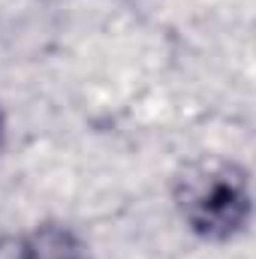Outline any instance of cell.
Wrapping results in <instances>:
<instances>
[{"label": "cell", "mask_w": 256, "mask_h": 259, "mask_svg": "<svg viewBox=\"0 0 256 259\" xmlns=\"http://www.w3.org/2000/svg\"><path fill=\"white\" fill-rule=\"evenodd\" d=\"M15 259H91V253L66 226H39L15 244Z\"/></svg>", "instance_id": "2"}, {"label": "cell", "mask_w": 256, "mask_h": 259, "mask_svg": "<svg viewBox=\"0 0 256 259\" xmlns=\"http://www.w3.org/2000/svg\"><path fill=\"white\" fill-rule=\"evenodd\" d=\"M0 127H3V121H0Z\"/></svg>", "instance_id": "3"}, {"label": "cell", "mask_w": 256, "mask_h": 259, "mask_svg": "<svg viewBox=\"0 0 256 259\" xmlns=\"http://www.w3.org/2000/svg\"><path fill=\"white\" fill-rule=\"evenodd\" d=\"M181 220L205 241H229L250 220L247 172L229 160H196L175 181Z\"/></svg>", "instance_id": "1"}]
</instances>
